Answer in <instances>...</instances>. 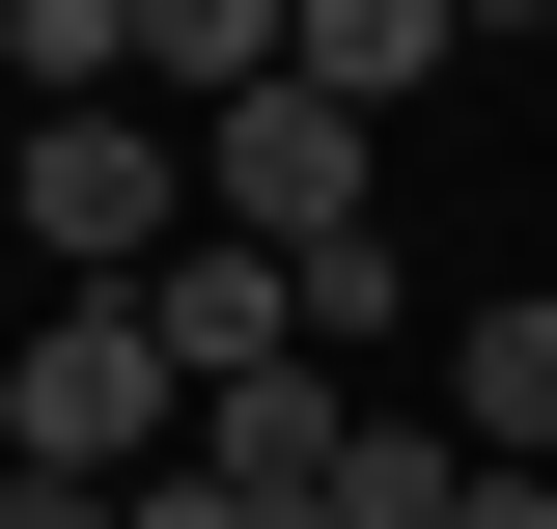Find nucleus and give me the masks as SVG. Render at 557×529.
I'll return each instance as SVG.
<instances>
[{"mask_svg": "<svg viewBox=\"0 0 557 529\" xmlns=\"http://www.w3.org/2000/svg\"><path fill=\"white\" fill-rule=\"evenodd\" d=\"M0 223L57 251V307H139L196 251V112H28L0 139Z\"/></svg>", "mask_w": 557, "mask_h": 529, "instance_id": "obj_1", "label": "nucleus"}, {"mask_svg": "<svg viewBox=\"0 0 557 529\" xmlns=\"http://www.w3.org/2000/svg\"><path fill=\"white\" fill-rule=\"evenodd\" d=\"M391 307H418V279H391V223H335V251H307V362L362 391V362H391Z\"/></svg>", "mask_w": 557, "mask_h": 529, "instance_id": "obj_8", "label": "nucleus"}, {"mask_svg": "<svg viewBox=\"0 0 557 529\" xmlns=\"http://www.w3.org/2000/svg\"><path fill=\"white\" fill-rule=\"evenodd\" d=\"M335 529H474V418H391V391H362V446H335Z\"/></svg>", "mask_w": 557, "mask_h": 529, "instance_id": "obj_7", "label": "nucleus"}, {"mask_svg": "<svg viewBox=\"0 0 557 529\" xmlns=\"http://www.w3.org/2000/svg\"><path fill=\"white\" fill-rule=\"evenodd\" d=\"M446 28H557V0H446Z\"/></svg>", "mask_w": 557, "mask_h": 529, "instance_id": "obj_11", "label": "nucleus"}, {"mask_svg": "<svg viewBox=\"0 0 557 529\" xmlns=\"http://www.w3.org/2000/svg\"><path fill=\"white\" fill-rule=\"evenodd\" d=\"M474 529H557V473H502V446H474Z\"/></svg>", "mask_w": 557, "mask_h": 529, "instance_id": "obj_10", "label": "nucleus"}, {"mask_svg": "<svg viewBox=\"0 0 557 529\" xmlns=\"http://www.w3.org/2000/svg\"><path fill=\"white\" fill-rule=\"evenodd\" d=\"M0 529H139V502H84V473H0Z\"/></svg>", "mask_w": 557, "mask_h": 529, "instance_id": "obj_9", "label": "nucleus"}, {"mask_svg": "<svg viewBox=\"0 0 557 529\" xmlns=\"http://www.w3.org/2000/svg\"><path fill=\"white\" fill-rule=\"evenodd\" d=\"M362 168H391V139H362L335 84H251V112H196V223H251V251H335V223H362Z\"/></svg>", "mask_w": 557, "mask_h": 529, "instance_id": "obj_3", "label": "nucleus"}, {"mask_svg": "<svg viewBox=\"0 0 557 529\" xmlns=\"http://www.w3.org/2000/svg\"><path fill=\"white\" fill-rule=\"evenodd\" d=\"M139 307H168V362H196V418H223V391H278V362H307V251H251V223H196V251L139 279Z\"/></svg>", "mask_w": 557, "mask_h": 529, "instance_id": "obj_4", "label": "nucleus"}, {"mask_svg": "<svg viewBox=\"0 0 557 529\" xmlns=\"http://www.w3.org/2000/svg\"><path fill=\"white\" fill-rule=\"evenodd\" d=\"M446 418H474L502 473H557V279H502V307L446 334Z\"/></svg>", "mask_w": 557, "mask_h": 529, "instance_id": "obj_5", "label": "nucleus"}, {"mask_svg": "<svg viewBox=\"0 0 557 529\" xmlns=\"http://www.w3.org/2000/svg\"><path fill=\"white\" fill-rule=\"evenodd\" d=\"M0 473H84V502L196 473V362H168V307H57V334H28V362H0Z\"/></svg>", "mask_w": 557, "mask_h": 529, "instance_id": "obj_2", "label": "nucleus"}, {"mask_svg": "<svg viewBox=\"0 0 557 529\" xmlns=\"http://www.w3.org/2000/svg\"><path fill=\"white\" fill-rule=\"evenodd\" d=\"M446 57H474L446 0H307V84H335L362 139H391V112H418V84H446Z\"/></svg>", "mask_w": 557, "mask_h": 529, "instance_id": "obj_6", "label": "nucleus"}]
</instances>
